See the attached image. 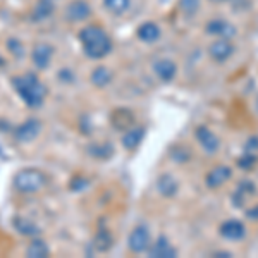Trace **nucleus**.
I'll return each instance as SVG.
<instances>
[{
	"label": "nucleus",
	"instance_id": "nucleus-12",
	"mask_svg": "<svg viewBox=\"0 0 258 258\" xmlns=\"http://www.w3.org/2000/svg\"><path fill=\"white\" fill-rule=\"evenodd\" d=\"M209 53L215 62H226L229 57L234 53V47H232L229 40L220 38V40L214 41V43L210 45Z\"/></svg>",
	"mask_w": 258,
	"mask_h": 258
},
{
	"label": "nucleus",
	"instance_id": "nucleus-26",
	"mask_svg": "<svg viewBox=\"0 0 258 258\" xmlns=\"http://www.w3.org/2000/svg\"><path fill=\"white\" fill-rule=\"evenodd\" d=\"M238 164H239V167H241V169H244V170L253 169V167L256 165V157H255V153L246 152V155L241 157V159L238 160Z\"/></svg>",
	"mask_w": 258,
	"mask_h": 258
},
{
	"label": "nucleus",
	"instance_id": "nucleus-18",
	"mask_svg": "<svg viewBox=\"0 0 258 258\" xmlns=\"http://www.w3.org/2000/svg\"><path fill=\"white\" fill-rule=\"evenodd\" d=\"M26 256L30 258H45L48 256V246L45 241L41 239H35L30 243V246L26 249Z\"/></svg>",
	"mask_w": 258,
	"mask_h": 258
},
{
	"label": "nucleus",
	"instance_id": "nucleus-27",
	"mask_svg": "<svg viewBox=\"0 0 258 258\" xmlns=\"http://www.w3.org/2000/svg\"><path fill=\"white\" fill-rule=\"evenodd\" d=\"M7 47L11 48V52L14 53L16 57H21V55H23V53H24V50H23V45H21L19 41L16 40V38H12V40H9V41H7Z\"/></svg>",
	"mask_w": 258,
	"mask_h": 258
},
{
	"label": "nucleus",
	"instance_id": "nucleus-10",
	"mask_svg": "<svg viewBox=\"0 0 258 258\" xmlns=\"http://www.w3.org/2000/svg\"><path fill=\"white\" fill-rule=\"evenodd\" d=\"M220 236L222 238H226L229 241H239L244 238V234H246V231H244V224L239 222V220H226V222L220 224V229H219Z\"/></svg>",
	"mask_w": 258,
	"mask_h": 258
},
{
	"label": "nucleus",
	"instance_id": "nucleus-21",
	"mask_svg": "<svg viewBox=\"0 0 258 258\" xmlns=\"http://www.w3.org/2000/svg\"><path fill=\"white\" fill-rule=\"evenodd\" d=\"M53 12V4L50 0H40L38 6L33 9L31 19L33 21H41V19H47L50 14Z\"/></svg>",
	"mask_w": 258,
	"mask_h": 258
},
{
	"label": "nucleus",
	"instance_id": "nucleus-19",
	"mask_svg": "<svg viewBox=\"0 0 258 258\" xmlns=\"http://www.w3.org/2000/svg\"><path fill=\"white\" fill-rule=\"evenodd\" d=\"M93 246L97 248L98 251H109L112 246V236L107 229H100L97 234H95Z\"/></svg>",
	"mask_w": 258,
	"mask_h": 258
},
{
	"label": "nucleus",
	"instance_id": "nucleus-14",
	"mask_svg": "<svg viewBox=\"0 0 258 258\" xmlns=\"http://www.w3.org/2000/svg\"><path fill=\"white\" fill-rule=\"evenodd\" d=\"M153 69H155V74L160 78L162 81H172L174 78H176V74H177L176 62L170 60V59L157 60L155 66H153Z\"/></svg>",
	"mask_w": 258,
	"mask_h": 258
},
{
	"label": "nucleus",
	"instance_id": "nucleus-1",
	"mask_svg": "<svg viewBox=\"0 0 258 258\" xmlns=\"http://www.w3.org/2000/svg\"><path fill=\"white\" fill-rule=\"evenodd\" d=\"M80 41L90 59H103L112 50V40L100 26H86L80 31Z\"/></svg>",
	"mask_w": 258,
	"mask_h": 258
},
{
	"label": "nucleus",
	"instance_id": "nucleus-2",
	"mask_svg": "<svg viewBox=\"0 0 258 258\" xmlns=\"http://www.w3.org/2000/svg\"><path fill=\"white\" fill-rule=\"evenodd\" d=\"M12 86L19 93V97L24 100V103L31 109L40 107L45 100V95H47V88L41 85V81L33 73L12 78Z\"/></svg>",
	"mask_w": 258,
	"mask_h": 258
},
{
	"label": "nucleus",
	"instance_id": "nucleus-13",
	"mask_svg": "<svg viewBox=\"0 0 258 258\" xmlns=\"http://www.w3.org/2000/svg\"><path fill=\"white\" fill-rule=\"evenodd\" d=\"M150 256L153 258H174L177 256V249L169 243L167 238H159L157 243L150 248Z\"/></svg>",
	"mask_w": 258,
	"mask_h": 258
},
{
	"label": "nucleus",
	"instance_id": "nucleus-30",
	"mask_svg": "<svg viewBox=\"0 0 258 258\" xmlns=\"http://www.w3.org/2000/svg\"><path fill=\"white\" fill-rule=\"evenodd\" d=\"M212 2H224V0H212Z\"/></svg>",
	"mask_w": 258,
	"mask_h": 258
},
{
	"label": "nucleus",
	"instance_id": "nucleus-3",
	"mask_svg": "<svg viewBox=\"0 0 258 258\" xmlns=\"http://www.w3.org/2000/svg\"><path fill=\"white\" fill-rule=\"evenodd\" d=\"M47 184V177L38 169H23L14 176V188L21 193H36Z\"/></svg>",
	"mask_w": 258,
	"mask_h": 258
},
{
	"label": "nucleus",
	"instance_id": "nucleus-5",
	"mask_svg": "<svg viewBox=\"0 0 258 258\" xmlns=\"http://www.w3.org/2000/svg\"><path fill=\"white\" fill-rule=\"evenodd\" d=\"M129 249L135 253L147 251L150 246V231L145 226H138L131 231L129 234Z\"/></svg>",
	"mask_w": 258,
	"mask_h": 258
},
{
	"label": "nucleus",
	"instance_id": "nucleus-11",
	"mask_svg": "<svg viewBox=\"0 0 258 258\" xmlns=\"http://www.w3.org/2000/svg\"><path fill=\"white\" fill-rule=\"evenodd\" d=\"M53 57V47L48 43H36L35 48H33V53H31V59H33V64L36 66L38 69H47L50 60Z\"/></svg>",
	"mask_w": 258,
	"mask_h": 258
},
{
	"label": "nucleus",
	"instance_id": "nucleus-7",
	"mask_svg": "<svg viewBox=\"0 0 258 258\" xmlns=\"http://www.w3.org/2000/svg\"><path fill=\"white\" fill-rule=\"evenodd\" d=\"M90 14H91V7L85 0H73V2L66 7V18H68V21H71V23L85 21L86 18H90Z\"/></svg>",
	"mask_w": 258,
	"mask_h": 258
},
{
	"label": "nucleus",
	"instance_id": "nucleus-28",
	"mask_svg": "<svg viewBox=\"0 0 258 258\" xmlns=\"http://www.w3.org/2000/svg\"><path fill=\"white\" fill-rule=\"evenodd\" d=\"M246 214H248V217H249V219L258 220V205H255L253 209H249V210L246 212Z\"/></svg>",
	"mask_w": 258,
	"mask_h": 258
},
{
	"label": "nucleus",
	"instance_id": "nucleus-17",
	"mask_svg": "<svg viewBox=\"0 0 258 258\" xmlns=\"http://www.w3.org/2000/svg\"><path fill=\"white\" fill-rule=\"evenodd\" d=\"M145 138V127H131L124 133L122 145L126 150H135Z\"/></svg>",
	"mask_w": 258,
	"mask_h": 258
},
{
	"label": "nucleus",
	"instance_id": "nucleus-15",
	"mask_svg": "<svg viewBox=\"0 0 258 258\" xmlns=\"http://www.w3.org/2000/svg\"><path fill=\"white\" fill-rule=\"evenodd\" d=\"M160 28L157 26L155 23H152V21H148V23H143L141 26L138 28V31H136V36L145 41V43H155L157 40L160 38Z\"/></svg>",
	"mask_w": 258,
	"mask_h": 258
},
{
	"label": "nucleus",
	"instance_id": "nucleus-22",
	"mask_svg": "<svg viewBox=\"0 0 258 258\" xmlns=\"http://www.w3.org/2000/svg\"><path fill=\"white\" fill-rule=\"evenodd\" d=\"M90 155H93L95 159L107 160L114 155V147L110 143H102V145H91L90 147Z\"/></svg>",
	"mask_w": 258,
	"mask_h": 258
},
{
	"label": "nucleus",
	"instance_id": "nucleus-29",
	"mask_svg": "<svg viewBox=\"0 0 258 258\" xmlns=\"http://www.w3.org/2000/svg\"><path fill=\"white\" fill-rule=\"evenodd\" d=\"M215 256H220V258H227V256H232V253H229V251H219V253H215Z\"/></svg>",
	"mask_w": 258,
	"mask_h": 258
},
{
	"label": "nucleus",
	"instance_id": "nucleus-9",
	"mask_svg": "<svg viewBox=\"0 0 258 258\" xmlns=\"http://www.w3.org/2000/svg\"><path fill=\"white\" fill-rule=\"evenodd\" d=\"M197 140H198L200 147L205 150L207 153H215V152H219L220 141H219V138L214 135V133L210 131L209 127H205V126L197 127Z\"/></svg>",
	"mask_w": 258,
	"mask_h": 258
},
{
	"label": "nucleus",
	"instance_id": "nucleus-20",
	"mask_svg": "<svg viewBox=\"0 0 258 258\" xmlns=\"http://www.w3.org/2000/svg\"><path fill=\"white\" fill-rule=\"evenodd\" d=\"M112 81V73L107 68H97L91 73V83L98 88H103Z\"/></svg>",
	"mask_w": 258,
	"mask_h": 258
},
{
	"label": "nucleus",
	"instance_id": "nucleus-32",
	"mask_svg": "<svg viewBox=\"0 0 258 258\" xmlns=\"http://www.w3.org/2000/svg\"><path fill=\"white\" fill-rule=\"evenodd\" d=\"M50 2H53V0H50Z\"/></svg>",
	"mask_w": 258,
	"mask_h": 258
},
{
	"label": "nucleus",
	"instance_id": "nucleus-6",
	"mask_svg": "<svg viewBox=\"0 0 258 258\" xmlns=\"http://www.w3.org/2000/svg\"><path fill=\"white\" fill-rule=\"evenodd\" d=\"M207 33L212 36H219V38H224V40H232L236 36V30L234 24L227 23V21L224 19H212L209 21V24H207Z\"/></svg>",
	"mask_w": 258,
	"mask_h": 258
},
{
	"label": "nucleus",
	"instance_id": "nucleus-4",
	"mask_svg": "<svg viewBox=\"0 0 258 258\" xmlns=\"http://www.w3.org/2000/svg\"><path fill=\"white\" fill-rule=\"evenodd\" d=\"M41 131V122L38 119H28L26 122H23L21 126L14 129V138L19 143H30V141L38 138Z\"/></svg>",
	"mask_w": 258,
	"mask_h": 258
},
{
	"label": "nucleus",
	"instance_id": "nucleus-25",
	"mask_svg": "<svg viewBox=\"0 0 258 258\" xmlns=\"http://www.w3.org/2000/svg\"><path fill=\"white\" fill-rule=\"evenodd\" d=\"M16 227H18L19 232L26 236H33V234H38V227L35 224H31L30 220H23V219H18L16 220Z\"/></svg>",
	"mask_w": 258,
	"mask_h": 258
},
{
	"label": "nucleus",
	"instance_id": "nucleus-31",
	"mask_svg": "<svg viewBox=\"0 0 258 258\" xmlns=\"http://www.w3.org/2000/svg\"><path fill=\"white\" fill-rule=\"evenodd\" d=\"M256 112H258V98H256Z\"/></svg>",
	"mask_w": 258,
	"mask_h": 258
},
{
	"label": "nucleus",
	"instance_id": "nucleus-8",
	"mask_svg": "<svg viewBox=\"0 0 258 258\" xmlns=\"http://www.w3.org/2000/svg\"><path fill=\"white\" fill-rule=\"evenodd\" d=\"M231 176H232L231 167H227V165H217V167H214L209 174H207L205 184L209 186L210 189L220 188V186L226 184L229 179H231Z\"/></svg>",
	"mask_w": 258,
	"mask_h": 258
},
{
	"label": "nucleus",
	"instance_id": "nucleus-23",
	"mask_svg": "<svg viewBox=\"0 0 258 258\" xmlns=\"http://www.w3.org/2000/svg\"><path fill=\"white\" fill-rule=\"evenodd\" d=\"M107 11H110L112 14H122L124 11L129 7L131 0H103Z\"/></svg>",
	"mask_w": 258,
	"mask_h": 258
},
{
	"label": "nucleus",
	"instance_id": "nucleus-16",
	"mask_svg": "<svg viewBox=\"0 0 258 258\" xmlns=\"http://www.w3.org/2000/svg\"><path fill=\"white\" fill-rule=\"evenodd\" d=\"M157 188H159V193L162 195V197L170 198L177 193L179 184H177L176 179L170 176V174H162V176L159 177V181H157Z\"/></svg>",
	"mask_w": 258,
	"mask_h": 258
},
{
	"label": "nucleus",
	"instance_id": "nucleus-24",
	"mask_svg": "<svg viewBox=\"0 0 258 258\" xmlns=\"http://www.w3.org/2000/svg\"><path fill=\"white\" fill-rule=\"evenodd\" d=\"M200 9V0H179V11L186 16H195Z\"/></svg>",
	"mask_w": 258,
	"mask_h": 258
}]
</instances>
